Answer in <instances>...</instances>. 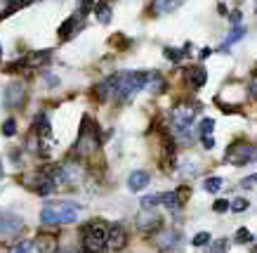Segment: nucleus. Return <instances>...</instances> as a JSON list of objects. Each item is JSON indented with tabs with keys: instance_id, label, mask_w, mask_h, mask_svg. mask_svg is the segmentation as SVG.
Masks as SVG:
<instances>
[{
	"instance_id": "13",
	"label": "nucleus",
	"mask_w": 257,
	"mask_h": 253,
	"mask_svg": "<svg viewBox=\"0 0 257 253\" xmlns=\"http://www.w3.org/2000/svg\"><path fill=\"white\" fill-rule=\"evenodd\" d=\"M31 187L36 190V194H40V197H50V194H55V190H57V182L50 178V175H45L43 171L40 173H36L31 178Z\"/></svg>"
},
{
	"instance_id": "35",
	"label": "nucleus",
	"mask_w": 257,
	"mask_h": 253,
	"mask_svg": "<svg viewBox=\"0 0 257 253\" xmlns=\"http://www.w3.org/2000/svg\"><path fill=\"white\" fill-rule=\"evenodd\" d=\"M3 135H5V137H12V135H17V121L15 119H8L5 123H3Z\"/></svg>"
},
{
	"instance_id": "2",
	"label": "nucleus",
	"mask_w": 257,
	"mask_h": 253,
	"mask_svg": "<svg viewBox=\"0 0 257 253\" xmlns=\"http://www.w3.org/2000/svg\"><path fill=\"white\" fill-rule=\"evenodd\" d=\"M101 147V137H99V128L94 121H90V116L83 119V126L78 130V137H76V144H73V156L76 158H92Z\"/></svg>"
},
{
	"instance_id": "20",
	"label": "nucleus",
	"mask_w": 257,
	"mask_h": 253,
	"mask_svg": "<svg viewBox=\"0 0 257 253\" xmlns=\"http://www.w3.org/2000/svg\"><path fill=\"white\" fill-rule=\"evenodd\" d=\"M36 253H57V239L55 234H38L33 239Z\"/></svg>"
},
{
	"instance_id": "29",
	"label": "nucleus",
	"mask_w": 257,
	"mask_h": 253,
	"mask_svg": "<svg viewBox=\"0 0 257 253\" xmlns=\"http://www.w3.org/2000/svg\"><path fill=\"white\" fill-rule=\"evenodd\" d=\"M33 0H12L8 5V10L3 12V17H10V15H15L17 10H22V8H26V5H31Z\"/></svg>"
},
{
	"instance_id": "16",
	"label": "nucleus",
	"mask_w": 257,
	"mask_h": 253,
	"mask_svg": "<svg viewBox=\"0 0 257 253\" xmlns=\"http://www.w3.org/2000/svg\"><path fill=\"white\" fill-rule=\"evenodd\" d=\"M62 178L64 182H80L83 178H85V168L80 166V163H73V161H66V163H62Z\"/></svg>"
},
{
	"instance_id": "7",
	"label": "nucleus",
	"mask_w": 257,
	"mask_h": 253,
	"mask_svg": "<svg viewBox=\"0 0 257 253\" xmlns=\"http://www.w3.org/2000/svg\"><path fill=\"white\" fill-rule=\"evenodd\" d=\"M137 229H140L142 234H156L158 229H163V218L161 213H156L154 208H142L140 215H137V220H135Z\"/></svg>"
},
{
	"instance_id": "6",
	"label": "nucleus",
	"mask_w": 257,
	"mask_h": 253,
	"mask_svg": "<svg viewBox=\"0 0 257 253\" xmlns=\"http://www.w3.org/2000/svg\"><path fill=\"white\" fill-rule=\"evenodd\" d=\"M257 158V149L245 140H236L224 149V161L229 166H250Z\"/></svg>"
},
{
	"instance_id": "36",
	"label": "nucleus",
	"mask_w": 257,
	"mask_h": 253,
	"mask_svg": "<svg viewBox=\"0 0 257 253\" xmlns=\"http://www.w3.org/2000/svg\"><path fill=\"white\" fill-rule=\"evenodd\" d=\"M226 248H229V241H226V239H219V241H215V244L210 246V253H226Z\"/></svg>"
},
{
	"instance_id": "39",
	"label": "nucleus",
	"mask_w": 257,
	"mask_h": 253,
	"mask_svg": "<svg viewBox=\"0 0 257 253\" xmlns=\"http://www.w3.org/2000/svg\"><path fill=\"white\" fill-rule=\"evenodd\" d=\"M248 93H250V97L257 102V76L252 80H250V86H248Z\"/></svg>"
},
{
	"instance_id": "10",
	"label": "nucleus",
	"mask_w": 257,
	"mask_h": 253,
	"mask_svg": "<svg viewBox=\"0 0 257 253\" xmlns=\"http://www.w3.org/2000/svg\"><path fill=\"white\" fill-rule=\"evenodd\" d=\"M24 229V220L15 213L0 211V237H15L17 232Z\"/></svg>"
},
{
	"instance_id": "8",
	"label": "nucleus",
	"mask_w": 257,
	"mask_h": 253,
	"mask_svg": "<svg viewBox=\"0 0 257 253\" xmlns=\"http://www.w3.org/2000/svg\"><path fill=\"white\" fill-rule=\"evenodd\" d=\"M3 104H5V109H22L26 104V83L12 80L3 93Z\"/></svg>"
},
{
	"instance_id": "11",
	"label": "nucleus",
	"mask_w": 257,
	"mask_h": 253,
	"mask_svg": "<svg viewBox=\"0 0 257 253\" xmlns=\"http://www.w3.org/2000/svg\"><path fill=\"white\" fill-rule=\"evenodd\" d=\"M182 78H184V83H187L189 90H201V88L208 83V71L196 64V66H187V69H184Z\"/></svg>"
},
{
	"instance_id": "48",
	"label": "nucleus",
	"mask_w": 257,
	"mask_h": 253,
	"mask_svg": "<svg viewBox=\"0 0 257 253\" xmlns=\"http://www.w3.org/2000/svg\"><path fill=\"white\" fill-rule=\"evenodd\" d=\"M255 76H257V64H255Z\"/></svg>"
},
{
	"instance_id": "41",
	"label": "nucleus",
	"mask_w": 257,
	"mask_h": 253,
	"mask_svg": "<svg viewBox=\"0 0 257 253\" xmlns=\"http://www.w3.org/2000/svg\"><path fill=\"white\" fill-rule=\"evenodd\" d=\"M45 83L50 88H55V86H59V78H57L55 73H45Z\"/></svg>"
},
{
	"instance_id": "30",
	"label": "nucleus",
	"mask_w": 257,
	"mask_h": 253,
	"mask_svg": "<svg viewBox=\"0 0 257 253\" xmlns=\"http://www.w3.org/2000/svg\"><path fill=\"white\" fill-rule=\"evenodd\" d=\"M234 239H236V244H250V241H252V232L245 227H238Z\"/></svg>"
},
{
	"instance_id": "34",
	"label": "nucleus",
	"mask_w": 257,
	"mask_h": 253,
	"mask_svg": "<svg viewBox=\"0 0 257 253\" xmlns=\"http://www.w3.org/2000/svg\"><path fill=\"white\" fill-rule=\"evenodd\" d=\"M156 204H161V194H149V197H142V208H154Z\"/></svg>"
},
{
	"instance_id": "4",
	"label": "nucleus",
	"mask_w": 257,
	"mask_h": 253,
	"mask_svg": "<svg viewBox=\"0 0 257 253\" xmlns=\"http://www.w3.org/2000/svg\"><path fill=\"white\" fill-rule=\"evenodd\" d=\"M80 237H83V251L85 253H104L106 239H109V225L101 220L87 222L80 229Z\"/></svg>"
},
{
	"instance_id": "43",
	"label": "nucleus",
	"mask_w": 257,
	"mask_h": 253,
	"mask_svg": "<svg viewBox=\"0 0 257 253\" xmlns=\"http://www.w3.org/2000/svg\"><path fill=\"white\" fill-rule=\"evenodd\" d=\"M210 55H212V50H210V48H203L201 52H198V57H201V59H208Z\"/></svg>"
},
{
	"instance_id": "9",
	"label": "nucleus",
	"mask_w": 257,
	"mask_h": 253,
	"mask_svg": "<svg viewBox=\"0 0 257 253\" xmlns=\"http://www.w3.org/2000/svg\"><path fill=\"white\" fill-rule=\"evenodd\" d=\"M187 197H189V187L184 185V187H179V190H172V192L161 194V204H163L168 211H182Z\"/></svg>"
},
{
	"instance_id": "38",
	"label": "nucleus",
	"mask_w": 257,
	"mask_h": 253,
	"mask_svg": "<svg viewBox=\"0 0 257 253\" xmlns=\"http://www.w3.org/2000/svg\"><path fill=\"white\" fill-rule=\"evenodd\" d=\"M226 17H229L231 26H238V24H241V19H243V12H241V10H234L231 15H226Z\"/></svg>"
},
{
	"instance_id": "26",
	"label": "nucleus",
	"mask_w": 257,
	"mask_h": 253,
	"mask_svg": "<svg viewBox=\"0 0 257 253\" xmlns=\"http://www.w3.org/2000/svg\"><path fill=\"white\" fill-rule=\"evenodd\" d=\"M212 130H215V119H210V116L201 119V123H198V135L205 137V135H212Z\"/></svg>"
},
{
	"instance_id": "18",
	"label": "nucleus",
	"mask_w": 257,
	"mask_h": 253,
	"mask_svg": "<svg viewBox=\"0 0 257 253\" xmlns=\"http://www.w3.org/2000/svg\"><path fill=\"white\" fill-rule=\"evenodd\" d=\"M177 244H179V232L177 229H163L156 239V246L161 248V251H172Z\"/></svg>"
},
{
	"instance_id": "42",
	"label": "nucleus",
	"mask_w": 257,
	"mask_h": 253,
	"mask_svg": "<svg viewBox=\"0 0 257 253\" xmlns=\"http://www.w3.org/2000/svg\"><path fill=\"white\" fill-rule=\"evenodd\" d=\"M241 185L245 187V190H250V187H255V185H257V175H250V178H245V180H243Z\"/></svg>"
},
{
	"instance_id": "15",
	"label": "nucleus",
	"mask_w": 257,
	"mask_h": 253,
	"mask_svg": "<svg viewBox=\"0 0 257 253\" xmlns=\"http://www.w3.org/2000/svg\"><path fill=\"white\" fill-rule=\"evenodd\" d=\"M83 29V17L76 12V15H71L62 26H59V38L62 40H69L71 36H76V33Z\"/></svg>"
},
{
	"instance_id": "1",
	"label": "nucleus",
	"mask_w": 257,
	"mask_h": 253,
	"mask_svg": "<svg viewBox=\"0 0 257 253\" xmlns=\"http://www.w3.org/2000/svg\"><path fill=\"white\" fill-rule=\"evenodd\" d=\"M198 114V104L179 102L170 111V135L172 140L179 144H191L194 142V121Z\"/></svg>"
},
{
	"instance_id": "47",
	"label": "nucleus",
	"mask_w": 257,
	"mask_h": 253,
	"mask_svg": "<svg viewBox=\"0 0 257 253\" xmlns=\"http://www.w3.org/2000/svg\"><path fill=\"white\" fill-rule=\"evenodd\" d=\"M64 253H76V251H71V248H69V251H64Z\"/></svg>"
},
{
	"instance_id": "3",
	"label": "nucleus",
	"mask_w": 257,
	"mask_h": 253,
	"mask_svg": "<svg viewBox=\"0 0 257 253\" xmlns=\"http://www.w3.org/2000/svg\"><path fill=\"white\" fill-rule=\"evenodd\" d=\"M144 83H147V71L116 73V95H113V102L125 104L127 100H133L140 90H144Z\"/></svg>"
},
{
	"instance_id": "49",
	"label": "nucleus",
	"mask_w": 257,
	"mask_h": 253,
	"mask_svg": "<svg viewBox=\"0 0 257 253\" xmlns=\"http://www.w3.org/2000/svg\"><path fill=\"white\" fill-rule=\"evenodd\" d=\"M255 12H257V0H255Z\"/></svg>"
},
{
	"instance_id": "45",
	"label": "nucleus",
	"mask_w": 257,
	"mask_h": 253,
	"mask_svg": "<svg viewBox=\"0 0 257 253\" xmlns=\"http://www.w3.org/2000/svg\"><path fill=\"white\" fill-rule=\"evenodd\" d=\"M0 178H3V161H0Z\"/></svg>"
},
{
	"instance_id": "17",
	"label": "nucleus",
	"mask_w": 257,
	"mask_h": 253,
	"mask_svg": "<svg viewBox=\"0 0 257 253\" xmlns=\"http://www.w3.org/2000/svg\"><path fill=\"white\" fill-rule=\"evenodd\" d=\"M149 182H151L149 171H133V173L127 175V190L130 192H142L144 187H149Z\"/></svg>"
},
{
	"instance_id": "12",
	"label": "nucleus",
	"mask_w": 257,
	"mask_h": 253,
	"mask_svg": "<svg viewBox=\"0 0 257 253\" xmlns=\"http://www.w3.org/2000/svg\"><path fill=\"white\" fill-rule=\"evenodd\" d=\"M127 246V229L123 225H111L109 227V239H106V248L113 253L123 251Z\"/></svg>"
},
{
	"instance_id": "33",
	"label": "nucleus",
	"mask_w": 257,
	"mask_h": 253,
	"mask_svg": "<svg viewBox=\"0 0 257 253\" xmlns=\"http://www.w3.org/2000/svg\"><path fill=\"white\" fill-rule=\"evenodd\" d=\"M10 253H36V246H33V241H19Z\"/></svg>"
},
{
	"instance_id": "28",
	"label": "nucleus",
	"mask_w": 257,
	"mask_h": 253,
	"mask_svg": "<svg viewBox=\"0 0 257 253\" xmlns=\"http://www.w3.org/2000/svg\"><path fill=\"white\" fill-rule=\"evenodd\" d=\"M163 55H165V59H170V62H182V59H184V55H187V52H184V50H177V48H165L163 50Z\"/></svg>"
},
{
	"instance_id": "25",
	"label": "nucleus",
	"mask_w": 257,
	"mask_h": 253,
	"mask_svg": "<svg viewBox=\"0 0 257 253\" xmlns=\"http://www.w3.org/2000/svg\"><path fill=\"white\" fill-rule=\"evenodd\" d=\"M222 187H224V180L217 178V175H212V178H205V180H203V190L208 192V194H217Z\"/></svg>"
},
{
	"instance_id": "46",
	"label": "nucleus",
	"mask_w": 257,
	"mask_h": 253,
	"mask_svg": "<svg viewBox=\"0 0 257 253\" xmlns=\"http://www.w3.org/2000/svg\"><path fill=\"white\" fill-rule=\"evenodd\" d=\"M0 57H3V43H0Z\"/></svg>"
},
{
	"instance_id": "5",
	"label": "nucleus",
	"mask_w": 257,
	"mask_h": 253,
	"mask_svg": "<svg viewBox=\"0 0 257 253\" xmlns=\"http://www.w3.org/2000/svg\"><path fill=\"white\" fill-rule=\"evenodd\" d=\"M40 220L45 225H64V222H76L78 220V206L71 201L62 204H47L40 211Z\"/></svg>"
},
{
	"instance_id": "19",
	"label": "nucleus",
	"mask_w": 257,
	"mask_h": 253,
	"mask_svg": "<svg viewBox=\"0 0 257 253\" xmlns=\"http://www.w3.org/2000/svg\"><path fill=\"white\" fill-rule=\"evenodd\" d=\"M184 0H151V15L158 17V15H168V12H175V10L182 5Z\"/></svg>"
},
{
	"instance_id": "44",
	"label": "nucleus",
	"mask_w": 257,
	"mask_h": 253,
	"mask_svg": "<svg viewBox=\"0 0 257 253\" xmlns=\"http://www.w3.org/2000/svg\"><path fill=\"white\" fill-rule=\"evenodd\" d=\"M217 10H219V15H229V10H226V5H224V3H219V5H217Z\"/></svg>"
},
{
	"instance_id": "14",
	"label": "nucleus",
	"mask_w": 257,
	"mask_h": 253,
	"mask_svg": "<svg viewBox=\"0 0 257 253\" xmlns=\"http://www.w3.org/2000/svg\"><path fill=\"white\" fill-rule=\"evenodd\" d=\"M144 90H149L151 95H161L168 90V80H165L163 73L158 71H147V83H144Z\"/></svg>"
},
{
	"instance_id": "40",
	"label": "nucleus",
	"mask_w": 257,
	"mask_h": 253,
	"mask_svg": "<svg viewBox=\"0 0 257 253\" xmlns=\"http://www.w3.org/2000/svg\"><path fill=\"white\" fill-rule=\"evenodd\" d=\"M201 142L205 149H212V147H215V137H212V135H205V137H201Z\"/></svg>"
},
{
	"instance_id": "27",
	"label": "nucleus",
	"mask_w": 257,
	"mask_h": 253,
	"mask_svg": "<svg viewBox=\"0 0 257 253\" xmlns=\"http://www.w3.org/2000/svg\"><path fill=\"white\" fill-rule=\"evenodd\" d=\"M210 244H212L210 232H198V234L191 239V246H196V248H203V246H210Z\"/></svg>"
},
{
	"instance_id": "24",
	"label": "nucleus",
	"mask_w": 257,
	"mask_h": 253,
	"mask_svg": "<svg viewBox=\"0 0 257 253\" xmlns=\"http://www.w3.org/2000/svg\"><path fill=\"white\" fill-rule=\"evenodd\" d=\"M52 59V50H38V52H31V55L26 57V64L29 66H43Z\"/></svg>"
},
{
	"instance_id": "23",
	"label": "nucleus",
	"mask_w": 257,
	"mask_h": 253,
	"mask_svg": "<svg viewBox=\"0 0 257 253\" xmlns=\"http://www.w3.org/2000/svg\"><path fill=\"white\" fill-rule=\"evenodd\" d=\"M94 17H97V22L99 24H111V19H113V10H111V5L106 3V0H101V3H97L94 5Z\"/></svg>"
},
{
	"instance_id": "21",
	"label": "nucleus",
	"mask_w": 257,
	"mask_h": 253,
	"mask_svg": "<svg viewBox=\"0 0 257 253\" xmlns=\"http://www.w3.org/2000/svg\"><path fill=\"white\" fill-rule=\"evenodd\" d=\"M245 33H248V29H245V26H241V24L234 26V29L229 31V36L224 38V43L219 45V52H229V48H231L234 43H238V40H243V36H245Z\"/></svg>"
},
{
	"instance_id": "32",
	"label": "nucleus",
	"mask_w": 257,
	"mask_h": 253,
	"mask_svg": "<svg viewBox=\"0 0 257 253\" xmlns=\"http://www.w3.org/2000/svg\"><path fill=\"white\" fill-rule=\"evenodd\" d=\"M212 211H215V213H226V211H231V201H229V199H217V201L212 204Z\"/></svg>"
},
{
	"instance_id": "31",
	"label": "nucleus",
	"mask_w": 257,
	"mask_h": 253,
	"mask_svg": "<svg viewBox=\"0 0 257 253\" xmlns=\"http://www.w3.org/2000/svg\"><path fill=\"white\" fill-rule=\"evenodd\" d=\"M248 208H250L248 199L238 197V199H234V201H231V211H234V213H243V211H248Z\"/></svg>"
},
{
	"instance_id": "22",
	"label": "nucleus",
	"mask_w": 257,
	"mask_h": 253,
	"mask_svg": "<svg viewBox=\"0 0 257 253\" xmlns=\"http://www.w3.org/2000/svg\"><path fill=\"white\" fill-rule=\"evenodd\" d=\"M33 128H36V133H38L40 137H50V135H52V123H50V119H47L45 111H38V114H36V119H33Z\"/></svg>"
},
{
	"instance_id": "37",
	"label": "nucleus",
	"mask_w": 257,
	"mask_h": 253,
	"mask_svg": "<svg viewBox=\"0 0 257 253\" xmlns=\"http://www.w3.org/2000/svg\"><path fill=\"white\" fill-rule=\"evenodd\" d=\"M92 8H94L92 0H83V5H80V10H78V15L83 17V19H85V17L90 15V10H92Z\"/></svg>"
}]
</instances>
